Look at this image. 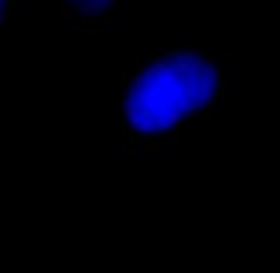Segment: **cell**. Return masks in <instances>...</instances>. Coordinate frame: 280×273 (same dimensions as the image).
Instances as JSON below:
<instances>
[{"mask_svg": "<svg viewBox=\"0 0 280 273\" xmlns=\"http://www.w3.org/2000/svg\"><path fill=\"white\" fill-rule=\"evenodd\" d=\"M122 124L129 154L176 147L223 102L228 55L201 45H151L124 72Z\"/></svg>", "mask_w": 280, "mask_h": 273, "instance_id": "6da1fadb", "label": "cell"}, {"mask_svg": "<svg viewBox=\"0 0 280 273\" xmlns=\"http://www.w3.org/2000/svg\"><path fill=\"white\" fill-rule=\"evenodd\" d=\"M129 0H62L65 15L74 18L82 25H97L114 18L119 10L127 8Z\"/></svg>", "mask_w": 280, "mask_h": 273, "instance_id": "7a4b0ae2", "label": "cell"}, {"mask_svg": "<svg viewBox=\"0 0 280 273\" xmlns=\"http://www.w3.org/2000/svg\"><path fill=\"white\" fill-rule=\"evenodd\" d=\"M10 5H13V0H0V25L5 23V18L10 13Z\"/></svg>", "mask_w": 280, "mask_h": 273, "instance_id": "3957f363", "label": "cell"}]
</instances>
